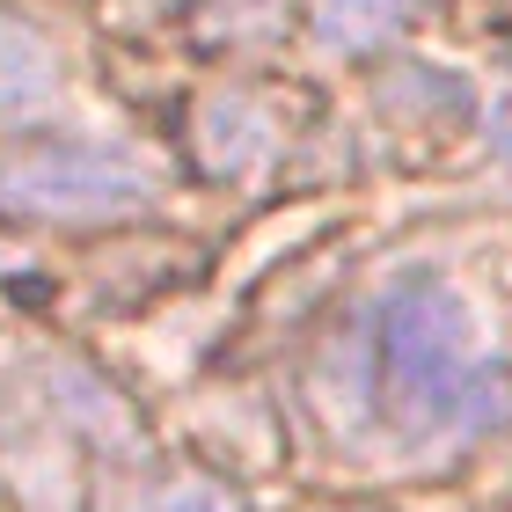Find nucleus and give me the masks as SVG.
<instances>
[{"mask_svg": "<svg viewBox=\"0 0 512 512\" xmlns=\"http://www.w3.org/2000/svg\"><path fill=\"white\" fill-rule=\"evenodd\" d=\"M300 410L352 476H447L512 425V308L447 249L388 256L308 344Z\"/></svg>", "mask_w": 512, "mask_h": 512, "instance_id": "f257e3e1", "label": "nucleus"}, {"mask_svg": "<svg viewBox=\"0 0 512 512\" xmlns=\"http://www.w3.org/2000/svg\"><path fill=\"white\" fill-rule=\"evenodd\" d=\"M169 205V169L110 132L0 139V213L30 227H125Z\"/></svg>", "mask_w": 512, "mask_h": 512, "instance_id": "f03ea898", "label": "nucleus"}, {"mask_svg": "<svg viewBox=\"0 0 512 512\" xmlns=\"http://www.w3.org/2000/svg\"><path fill=\"white\" fill-rule=\"evenodd\" d=\"M191 147H198V169L220 176V183L271 176L293 147L286 96H271V88H256V81H213L191 103Z\"/></svg>", "mask_w": 512, "mask_h": 512, "instance_id": "7ed1b4c3", "label": "nucleus"}, {"mask_svg": "<svg viewBox=\"0 0 512 512\" xmlns=\"http://www.w3.org/2000/svg\"><path fill=\"white\" fill-rule=\"evenodd\" d=\"M52 132H88L74 125V74L44 30H30L22 15H0V139Z\"/></svg>", "mask_w": 512, "mask_h": 512, "instance_id": "20e7f679", "label": "nucleus"}, {"mask_svg": "<svg viewBox=\"0 0 512 512\" xmlns=\"http://www.w3.org/2000/svg\"><path fill=\"white\" fill-rule=\"evenodd\" d=\"M96 512H249V498L198 469H154V461H118L103 469Z\"/></svg>", "mask_w": 512, "mask_h": 512, "instance_id": "39448f33", "label": "nucleus"}, {"mask_svg": "<svg viewBox=\"0 0 512 512\" xmlns=\"http://www.w3.org/2000/svg\"><path fill=\"white\" fill-rule=\"evenodd\" d=\"M322 52H381L425 15V0H300Z\"/></svg>", "mask_w": 512, "mask_h": 512, "instance_id": "423d86ee", "label": "nucleus"}, {"mask_svg": "<svg viewBox=\"0 0 512 512\" xmlns=\"http://www.w3.org/2000/svg\"><path fill=\"white\" fill-rule=\"evenodd\" d=\"M315 512H410V505H381V498H344V505H315Z\"/></svg>", "mask_w": 512, "mask_h": 512, "instance_id": "0eeeda50", "label": "nucleus"}, {"mask_svg": "<svg viewBox=\"0 0 512 512\" xmlns=\"http://www.w3.org/2000/svg\"><path fill=\"white\" fill-rule=\"evenodd\" d=\"M8 271H15V249H8V242H0V278H8Z\"/></svg>", "mask_w": 512, "mask_h": 512, "instance_id": "6e6552de", "label": "nucleus"}, {"mask_svg": "<svg viewBox=\"0 0 512 512\" xmlns=\"http://www.w3.org/2000/svg\"><path fill=\"white\" fill-rule=\"evenodd\" d=\"M139 8H169V0H139Z\"/></svg>", "mask_w": 512, "mask_h": 512, "instance_id": "1a4fd4ad", "label": "nucleus"}]
</instances>
